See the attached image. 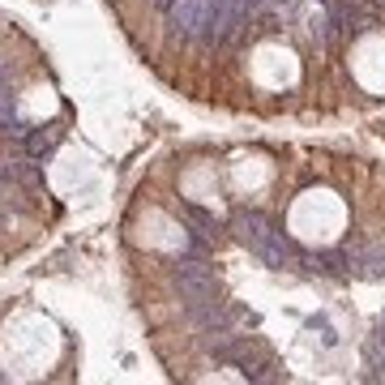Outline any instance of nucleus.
<instances>
[{
  "instance_id": "nucleus-1",
  "label": "nucleus",
  "mask_w": 385,
  "mask_h": 385,
  "mask_svg": "<svg viewBox=\"0 0 385 385\" xmlns=\"http://www.w3.org/2000/svg\"><path fill=\"white\" fill-rule=\"evenodd\" d=\"M231 235H235L261 266H274V270L296 266V257H300V249L287 240V231L278 227L274 219H266L261 210H235V215H231Z\"/></svg>"
},
{
  "instance_id": "nucleus-2",
  "label": "nucleus",
  "mask_w": 385,
  "mask_h": 385,
  "mask_svg": "<svg viewBox=\"0 0 385 385\" xmlns=\"http://www.w3.org/2000/svg\"><path fill=\"white\" fill-rule=\"evenodd\" d=\"M167 17H171V26H176L180 39L205 43L210 26H215V0H171Z\"/></svg>"
},
{
  "instance_id": "nucleus-3",
  "label": "nucleus",
  "mask_w": 385,
  "mask_h": 385,
  "mask_svg": "<svg viewBox=\"0 0 385 385\" xmlns=\"http://www.w3.org/2000/svg\"><path fill=\"white\" fill-rule=\"evenodd\" d=\"M0 176H5L9 184H17V189H39V163L34 159H5L0 163Z\"/></svg>"
},
{
  "instance_id": "nucleus-4",
  "label": "nucleus",
  "mask_w": 385,
  "mask_h": 385,
  "mask_svg": "<svg viewBox=\"0 0 385 385\" xmlns=\"http://www.w3.org/2000/svg\"><path fill=\"white\" fill-rule=\"evenodd\" d=\"M180 219H184V231H193V235H219L223 231V223L210 215V210H201V205H193V201H180Z\"/></svg>"
},
{
  "instance_id": "nucleus-5",
  "label": "nucleus",
  "mask_w": 385,
  "mask_h": 385,
  "mask_svg": "<svg viewBox=\"0 0 385 385\" xmlns=\"http://www.w3.org/2000/svg\"><path fill=\"white\" fill-rule=\"evenodd\" d=\"M60 142H64V129H60V124L34 129V133H26V137H22V146H26V150H30L34 159H48V154H52V150H56Z\"/></svg>"
},
{
  "instance_id": "nucleus-6",
  "label": "nucleus",
  "mask_w": 385,
  "mask_h": 385,
  "mask_svg": "<svg viewBox=\"0 0 385 385\" xmlns=\"http://www.w3.org/2000/svg\"><path fill=\"white\" fill-rule=\"evenodd\" d=\"M9 197H13V184H9L5 176H0V201H9Z\"/></svg>"
},
{
  "instance_id": "nucleus-7",
  "label": "nucleus",
  "mask_w": 385,
  "mask_h": 385,
  "mask_svg": "<svg viewBox=\"0 0 385 385\" xmlns=\"http://www.w3.org/2000/svg\"><path fill=\"white\" fill-rule=\"evenodd\" d=\"M0 381H5V377H0Z\"/></svg>"
}]
</instances>
